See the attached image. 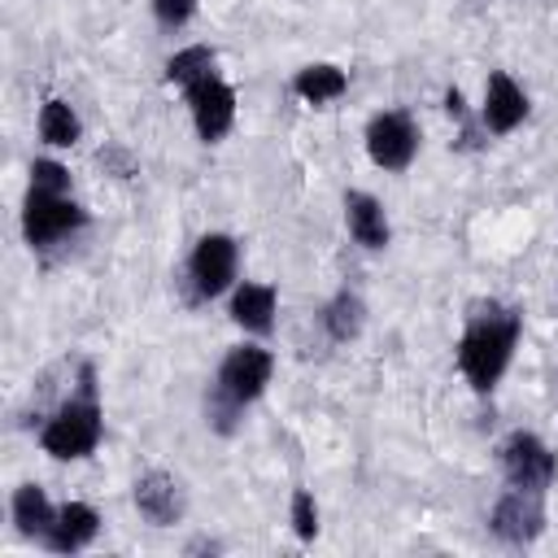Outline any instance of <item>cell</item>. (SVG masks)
Returning <instances> with one entry per match:
<instances>
[{
	"mask_svg": "<svg viewBox=\"0 0 558 558\" xmlns=\"http://www.w3.org/2000/svg\"><path fill=\"white\" fill-rule=\"evenodd\" d=\"M523 118H527V92H523L506 70H493L488 83H484L480 126H484L488 135H510Z\"/></svg>",
	"mask_w": 558,
	"mask_h": 558,
	"instance_id": "cell-10",
	"label": "cell"
},
{
	"mask_svg": "<svg viewBox=\"0 0 558 558\" xmlns=\"http://www.w3.org/2000/svg\"><path fill=\"white\" fill-rule=\"evenodd\" d=\"M288 519H292V532H296V541H314L318 536V506H314V493L310 488H296L292 493V510H288Z\"/></svg>",
	"mask_w": 558,
	"mask_h": 558,
	"instance_id": "cell-20",
	"label": "cell"
},
{
	"mask_svg": "<svg viewBox=\"0 0 558 558\" xmlns=\"http://www.w3.org/2000/svg\"><path fill=\"white\" fill-rule=\"evenodd\" d=\"M270 375H275V353L270 349H262V344H235L222 357V366H218V375H214V384L205 392V423L218 436H231L240 427L244 410L266 392Z\"/></svg>",
	"mask_w": 558,
	"mask_h": 558,
	"instance_id": "cell-2",
	"label": "cell"
},
{
	"mask_svg": "<svg viewBox=\"0 0 558 558\" xmlns=\"http://www.w3.org/2000/svg\"><path fill=\"white\" fill-rule=\"evenodd\" d=\"M523 318L519 310L501 305V301H475L466 310V327L458 340V371L466 375V384L475 392H493L497 379L506 375L514 344H519Z\"/></svg>",
	"mask_w": 558,
	"mask_h": 558,
	"instance_id": "cell-1",
	"label": "cell"
},
{
	"mask_svg": "<svg viewBox=\"0 0 558 558\" xmlns=\"http://www.w3.org/2000/svg\"><path fill=\"white\" fill-rule=\"evenodd\" d=\"M235 270H240V244L227 235V231H209L196 240L183 275H179V288H183V301L187 305H201V301H214L222 296L227 288H235Z\"/></svg>",
	"mask_w": 558,
	"mask_h": 558,
	"instance_id": "cell-5",
	"label": "cell"
},
{
	"mask_svg": "<svg viewBox=\"0 0 558 558\" xmlns=\"http://www.w3.org/2000/svg\"><path fill=\"white\" fill-rule=\"evenodd\" d=\"M183 484L170 475V471H144L135 480V510L144 523L153 527H170L183 519Z\"/></svg>",
	"mask_w": 558,
	"mask_h": 558,
	"instance_id": "cell-11",
	"label": "cell"
},
{
	"mask_svg": "<svg viewBox=\"0 0 558 558\" xmlns=\"http://www.w3.org/2000/svg\"><path fill=\"white\" fill-rule=\"evenodd\" d=\"M497 466L506 475L510 488H532V493H545L558 475V458L554 449L536 436V432H510L501 445H497Z\"/></svg>",
	"mask_w": 558,
	"mask_h": 558,
	"instance_id": "cell-6",
	"label": "cell"
},
{
	"mask_svg": "<svg viewBox=\"0 0 558 558\" xmlns=\"http://www.w3.org/2000/svg\"><path fill=\"white\" fill-rule=\"evenodd\" d=\"M9 510H13V527H17V536H26V541H44V532H48L52 519H57V506L48 501V493H44L39 484H22V488H13Z\"/></svg>",
	"mask_w": 558,
	"mask_h": 558,
	"instance_id": "cell-15",
	"label": "cell"
},
{
	"mask_svg": "<svg viewBox=\"0 0 558 558\" xmlns=\"http://www.w3.org/2000/svg\"><path fill=\"white\" fill-rule=\"evenodd\" d=\"M31 187L39 192H70V170L52 157H35L31 161Z\"/></svg>",
	"mask_w": 558,
	"mask_h": 558,
	"instance_id": "cell-21",
	"label": "cell"
},
{
	"mask_svg": "<svg viewBox=\"0 0 558 558\" xmlns=\"http://www.w3.org/2000/svg\"><path fill=\"white\" fill-rule=\"evenodd\" d=\"M96 532H100V514L87 501H65V506H57V519L39 545L52 554H78L96 541Z\"/></svg>",
	"mask_w": 558,
	"mask_h": 558,
	"instance_id": "cell-12",
	"label": "cell"
},
{
	"mask_svg": "<svg viewBox=\"0 0 558 558\" xmlns=\"http://www.w3.org/2000/svg\"><path fill=\"white\" fill-rule=\"evenodd\" d=\"M187 109H192L196 135L205 144H218L231 131V122H235V87L227 78L209 74V78H201V83L187 87Z\"/></svg>",
	"mask_w": 558,
	"mask_h": 558,
	"instance_id": "cell-9",
	"label": "cell"
},
{
	"mask_svg": "<svg viewBox=\"0 0 558 558\" xmlns=\"http://www.w3.org/2000/svg\"><path fill=\"white\" fill-rule=\"evenodd\" d=\"M279 292L270 283H235L231 288V323L244 327L248 336H266L275 327Z\"/></svg>",
	"mask_w": 558,
	"mask_h": 558,
	"instance_id": "cell-13",
	"label": "cell"
},
{
	"mask_svg": "<svg viewBox=\"0 0 558 558\" xmlns=\"http://www.w3.org/2000/svg\"><path fill=\"white\" fill-rule=\"evenodd\" d=\"M100 436H105V414L96 401V366L78 362V388L39 423V449L57 462H74L96 453Z\"/></svg>",
	"mask_w": 558,
	"mask_h": 558,
	"instance_id": "cell-3",
	"label": "cell"
},
{
	"mask_svg": "<svg viewBox=\"0 0 558 558\" xmlns=\"http://www.w3.org/2000/svg\"><path fill=\"white\" fill-rule=\"evenodd\" d=\"M96 166H100L105 174H113V179H131V174H135V157H131V148H122V144H105V148L96 153Z\"/></svg>",
	"mask_w": 558,
	"mask_h": 558,
	"instance_id": "cell-22",
	"label": "cell"
},
{
	"mask_svg": "<svg viewBox=\"0 0 558 558\" xmlns=\"http://www.w3.org/2000/svg\"><path fill=\"white\" fill-rule=\"evenodd\" d=\"M78 135H83V122H78L74 105L70 100H44V109H39V140L48 148H74Z\"/></svg>",
	"mask_w": 558,
	"mask_h": 558,
	"instance_id": "cell-18",
	"label": "cell"
},
{
	"mask_svg": "<svg viewBox=\"0 0 558 558\" xmlns=\"http://www.w3.org/2000/svg\"><path fill=\"white\" fill-rule=\"evenodd\" d=\"M87 227V209L70 192H39L26 187L22 201V235L35 253H52L57 244H70Z\"/></svg>",
	"mask_w": 558,
	"mask_h": 558,
	"instance_id": "cell-4",
	"label": "cell"
},
{
	"mask_svg": "<svg viewBox=\"0 0 558 558\" xmlns=\"http://www.w3.org/2000/svg\"><path fill=\"white\" fill-rule=\"evenodd\" d=\"M488 527L506 545H532L545 532V493L506 488L488 510Z\"/></svg>",
	"mask_w": 558,
	"mask_h": 558,
	"instance_id": "cell-8",
	"label": "cell"
},
{
	"mask_svg": "<svg viewBox=\"0 0 558 558\" xmlns=\"http://www.w3.org/2000/svg\"><path fill=\"white\" fill-rule=\"evenodd\" d=\"M318 323H323V331L336 340V344H349V340H357L362 336V327H366V305H362V296L357 292H336L323 310H318Z\"/></svg>",
	"mask_w": 558,
	"mask_h": 558,
	"instance_id": "cell-17",
	"label": "cell"
},
{
	"mask_svg": "<svg viewBox=\"0 0 558 558\" xmlns=\"http://www.w3.org/2000/svg\"><path fill=\"white\" fill-rule=\"evenodd\" d=\"M344 222H349V235L362 248H384L388 235H392L388 214L371 192H344Z\"/></svg>",
	"mask_w": 558,
	"mask_h": 558,
	"instance_id": "cell-14",
	"label": "cell"
},
{
	"mask_svg": "<svg viewBox=\"0 0 558 558\" xmlns=\"http://www.w3.org/2000/svg\"><path fill=\"white\" fill-rule=\"evenodd\" d=\"M292 92L305 100V105H327V100H340L349 92V74L331 61H314V65H301L296 78H292Z\"/></svg>",
	"mask_w": 558,
	"mask_h": 558,
	"instance_id": "cell-16",
	"label": "cell"
},
{
	"mask_svg": "<svg viewBox=\"0 0 558 558\" xmlns=\"http://www.w3.org/2000/svg\"><path fill=\"white\" fill-rule=\"evenodd\" d=\"M196 13V0H153V17L166 26V31H179L187 26Z\"/></svg>",
	"mask_w": 558,
	"mask_h": 558,
	"instance_id": "cell-23",
	"label": "cell"
},
{
	"mask_svg": "<svg viewBox=\"0 0 558 558\" xmlns=\"http://www.w3.org/2000/svg\"><path fill=\"white\" fill-rule=\"evenodd\" d=\"M214 65H218V52H214L209 44H187V48H179V52L166 61V83H174V87L187 92L192 83L209 78Z\"/></svg>",
	"mask_w": 558,
	"mask_h": 558,
	"instance_id": "cell-19",
	"label": "cell"
},
{
	"mask_svg": "<svg viewBox=\"0 0 558 558\" xmlns=\"http://www.w3.org/2000/svg\"><path fill=\"white\" fill-rule=\"evenodd\" d=\"M366 153L379 170L401 174L418 153V126L405 109H384L366 122Z\"/></svg>",
	"mask_w": 558,
	"mask_h": 558,
	"instance_id": "cell-7",
	"label": "cell"
}]
</instances>
